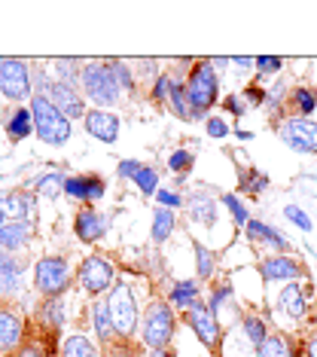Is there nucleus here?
I'll list each match as a JSON object with an SVG mask.
<instances>
[{
	"mask_svg": "<svg viewBox=\"0 0 317 357\" xmlns=\"http://www.w3.org/2000/svg\"><path fill=\"white\" fill-rule=\"evenodd\" d=\"M223 205L229 208V214H232L235 226H241V229H244V226H247V220H250V217H247V208L241 205V199L235 196V192H223Z\"/></svg>",
	"mask_w": 317,
	"mask_h": 357,
	"instance_id": "39",
	"label": "nucleus"
},
{
	"mask_svg": "<svg viewBox=\"0 0 317 357\" xmlns=\"http://www.w3.org/2000/svg\"><path fill=\"white\" fill-rule=\"evenodd\" d=\"M174 226H177V217H174V211L171 208H156L153 211V226H150V238L156 241V245H165V241L171 238V232H174Z\"/></svg>",
	"mask_w": 317,
	"mask_h": 357,
	"instance_id": "25",
	"label": "nucleus"
},
{
	"mask_svg": "<svg viewBox=\"0 0 317 357\" xmlns=\"http://www.w3.org/2000/svg\"><path fill=\"white\" fill-rule=\"evenodd\" d=\"M226 299H232V284L229 281H217L214 284V287H210V294H208V308H210V312H219V308H223V303H226Z\"/></svg>",
	"mask_w": 317,
	"mask_h": 357,
	"instance_id": "37",
	"label": "nucleus"
},
{
	"mask_svg": "<svg viewBox=\"0 0 317 357\" xmlns=\"http://www.w3.org/2000/svg\"><path fill=\"white\" fill-rule=\"evenodd\" d=\"M107 305H110V321H113V333L122 342H134L137 330H141V308L132 294L128 284H113V290L107 294Z\"/></svg>",
	"mask_w": 317,
	"mask_h": 357,
	"instance_id": "4",
	"label": "nucleus"
},
{
	"mask_svg": "<svg viewBox=\"0 0 317 357\" xmlns=\"http://www.w3.org/2000/svg\"><path fill=\"white\" fill-rule=\"evenodd\" d=\"M192 165H195V156H192V150H174L171 153V159H168V168L174 172L177 177H186L192 172Z\"/></svg>",
	"mask_w": 317,
	"mask_h": 357,
	"instance_id": "35",
	"label": "nucleus"
},
{
	"mask_svg": "<svg viewBox=\"0 0 317 357\" xmlns=\"http://www.w3.org/2000/svg\"><path fill=\"white\" fill-rule=\"evenodd\" d=\"M281 68H284V61L278 59V55H259V59H256V70H259V74H278Z\"/></svg>",
	"mask_w": 317,
	"mask_h": 357,
	"instance_id": "45",
	"label": "nucleus"
},
{
	"mask_svg": "<svg viewBox=\"0 0 317 357\" xmlns=\"http://www.w3.org/2000/svg\"><path fill=\"white\" fill-rule=\"evenodd\" d=\"M195 272H199V278L201 281H210L214 278V272H217V254L214 250H208L201 241H195Z\"/></svg>",
	"mask_w": 317,
	"mask_h": 357,
	"instance_id": "31",
	"label": "nucleus"
},
{
	"mask_svg": "<svg viewBox=\"0 0 317 357\" xmlns=\"http://www.w3.org/2000/svg\"><path fill=\"white\" fill-rule=\"evenodd\" d=\"M278 132H281L284 141H287L290 150H296V153H317V123H311V119L290 116L287 123L278 128Z\"/></svg>",
	"mask_w": 317,
	"mask_h": 357,
	"instance_id": "11",
	"label": "nucleus"
},
{
	"mask_svg": "<svg viewBox=\"0 0 317 357\" xmlns=\"http://www.w3.org/2000/svg\"><path fill=\"white\" fill-rule=\"evenodd\" d=\"M241 327H244V336L250 339V345L259 348L268 339V327H265V321L259 318V314L254 312V308H244L241 312Z\"/></svg>",
	"mask_w": 317,
	"mask_h": 357,
	"instance_id": "27",
	"label": "nucleus"
},
{
	"mask_svg": "<svg viewBox=\"0 0 317 357\" xmlns=\"http://www.w3.org/2000/svg\"><path fill=\"white\" fill-rule=\"evenodd\" d=\"M6 257H10V254H6V250H3V248H0V263H3V259H6Z\"/></svg>",
	"mask_w": 317,
	"mask_h": 357,
	"instance_id": "55",
	"label": "nucleus"
},
{
	"mask_svg": "<svg viewBox=\"0 0 317 357\" xmlns=\"http://www.w3.org/2000/svg\"><path fill=\"white\" fill-rule=\"evenodd\" d=\"M168 92H171V74H156V79H153L150 86V98L153 104H168Z\"/></svg>",
	"mask_w": 317,
	"mask_h": 357,
	"instance_id": "40",
	"label": "nucleus"
},
{
	"mask_svg": "<svg viewBox=\"0 0 317 357\" xmlns=\"http://www.w3.org/2000/svg\"><path fill=\"white\" fill-rule=\"evenodd\" d=\"M256 357H293L287 336L284 333H268V339L256 348Z\"/></svg>",
	"mask_w": 317,
	"mask_h": 357,
	"instance_id": "32",
	"label": "nucleus"
},
{
	"mask_svg": "<svg viewBox=\"0 0 317 357\" xmlns=\"http://www.w3.org/2000/svg\"><path fill=\"white\" fill-rule=\"evenodd\" d=\"M259 275H263V281H302L308 278V266L302 259H293V257H284V254H275V257H265L259 259Z\"/></svg>",
	"mask_w": 317,
	"mask_h": 357,
	"instance_id": "10",
	"label": "nucleus"
},
{
	"mask_svg": "<svg viewBox=\"0 0 317 357\" xmlns=\"http://www.w3.org/2000/svg\"><path fill=\"white\" fill-rule=\"evenodd\" d=\"M22 342H24V321L19 308L10 303H0V354L19 351Z\"/></svg>",
	"mask_w": 317,
	"mask_h": 357,
	"instance_id": "12",
	"label": "nucleus"
},
{
	"mask_svg": "<svg viewBox=\"0 0 317 357\" xmlns=\"http://www.w3.org/2000/svg\"><path fill=\"white\" fill-rule=\"evenodd\" d=\"M284 214H287V217H290V220H293V223H296V226H299V229L311 232V217H308V214H305V211H302V208H296V205H287V208H284Z\"/></svg>",
	"mask_w": 317,
	"mask_h": 357,
	"instance_id": "44",
	"label": "nucleus"
},
{
	"mask_svg": "<svg viewBox=\"0 0 317 357\" xmlns=\"http://www.w3.org/2000/svg\"><path fill=\"white\" fill-rule=\"evenodd\" d=\"M55 70H59V83H64V86H73V79H79V70H83V61H77V59L55 61Z\"/></svg>",
	"mask_w": 317,
	"mask_h": 357,
	"instance_id": "38",
	"label": "nucleus"
},
{
	"mask_svg": "<svg viewBox=\"0 0 317 357\" xmlns=\"http://www.w3.org/2000/svg\"><path fill=\"white\" fill-rule=\"evenodd\" d=\"M28 110H31V119H34V132L43 144H49V147H61V144L70 141V119L64 116L61 110H55V104L49 98L34 95Z\"/></svg>",
	"mask_w": 317,
	"mask_h": 357,
	"instance_id": "5",
	"label": "nucleus"
},
{
	"mask_svg": "<svg viewBox=\"0 0 317 357\" xmlns=\"http://www.w3.org/2000/svg\"><path fill=\"white\" fill-rule=\"evenodd\" d=\"M61 357H98V348L92 339H86L83 333H73V336L64 339Z\"/></svg>",
	"mask_w": 317,
	"mask_h": 357,
	"instance_id": "30",
	"label": "nucleus"
},
{
	"mask_svg": "<svg viewBox=\"0 0 317 357\" xmlns=\"http://www.w3.org/2000/svg\"><path fill=\"white\" fill-rule=\"evenodd\" d=\"M180 318L190 324L195 339L208 348L214 357H223V327H219V318L210 308H201V312H183Z\"/></svg>",
	"mask_w": 317,
	"mask_h": 357,
	"instance_id": "8",
	"label": "nucleus"
},
{
	"mask_svg": "<svg viewBox=\"0 0 317 357\" xmlns=\"http://www.w3.org/2000/svg\"><path fill=\"white\" fill-rule=\"evenodd\" d=\"M43 98L52 101V104H55V110H61L68 119H83V116H86V101H83V95H79L73 86L49 83V89H46Z\"/></svg>",
	"mask_w": 317,
	"mask_h": 357,
	"instance_id": "14",
	"label": "nucleus"
},
{
	"mask_svg": "<svg viewBox=\"0 0 317 357\" xmlns=\"http://www.w3.org/2000/svg\"><path fill=\"white\" fill-rule=\"evenodd\" d=\"M268 186L265 174H256V168H241L238 172V192H247L250 199L263 196V190Z\"/></svg>",
	"mask_w": 317,
	"mask_h": 357,
	"instance_id": "29",
	"label": "nucleus"
},
{
	"mask_svg": "<svg viewBox=\"0 0 317 357\" xmlns=\"http://www.w3.org/2000/svg\"><path fill=\"white\" fill-rule=\"evenodd\" d=\"M314 107H317V89L314 86H296V89H290V95H287L290 116H305L308 119V113H311Z\"/></svg>",
	"mask_w": 317,
	"mask_h": 357,
	"instance_id": "22",
	"label": "nucleus"
},
{
	"mask_svg": "<svg viewBox=\"0 0 317 357\" xmlns=\"http://www.w3.org/2000/svg\"><path fill=\"white\" fill-rule=\"evenodd\" d=\"M37 199L24 190H13V192H0V214L6 217V223H31Z\"/></svg>",
	"mask_w": 317,
	"mask_h": 357,
	"instance_id": "15",
	"label": "nucleus"
},
{
	"mask_svg": "<svg viewBox=\"0 0 317 357\" xmlns=\"http://www.w3.org/2000/svg\"><path fill=\"white\" fill-rule=\"evenodd\" d=\"M232 64H238V68H256V59H232Z\"/></svg>",
	"mask_w": 317,
	"mask_h": 357,
	"instance_id": "51",
	"label": "nucleus"
},
{
	"mask_svg": "<svg viewBox=\"0 0 317 357\" xmlns=\"http://www.w3.org/2000/svg\"><path fill=\"white\" fill-rule=\"evenodd\" d=\"M83 126L101 144H116V137H119V116L113 110H86Z\"/></svg>",
	"mask_w": 317,
	"mask_h": 357,
	"instance_id": "16",
	"label": "nucleus"
},
{
	"mask_svg": "<svg viewBox=\"0 0 317 357\" xmlns=\"http://www.w3.org/2000/svg\"><path fill=\"white\" fill-rule=\"evenodd\" d=\"M0 95L10 101L31 98V74L22 59H0Z\"/></svg>",
	"mask_w": 317,
	"mask_h": 357,
	"instance_id": "9",
	"label": "nucleus"
},
{
	"mask_svg": "<svg viewBox=\"0 0 317 357\" xmlns=\"http://www.w3.org/2000/svg\"><path fill=\"white\" fill-rule=\"evenodd\" d=\"M107 68L113 70V77H116V83L122 92H134L137 83H134V74H132V68H128L125 61H119V59H110L107 61Z\"/></svg>",
	"mask_w": 317,
	"mask_h": 357,
	"instance_id": "34",
	"label": "nucleus"
},
{
	"mask_svg": "<svg viewBox=\"0 0 317 357\" xmlns=\"http://www.w3.org/2000/svg\"><path fill=\"white\" fill-rule=\"evenodd\" d=\"M34 284L43 299L64 296V290L70 287V266L64 257H43L34 266Z\"/></svg>",
	"mask_w": 317,
	"mask_h": 357,
	"instance_id": "7",
	"label": "nucleus"
},
{
	"mask_svg": "<svg viewBox=\"0 0 317 357\" xmlns=\"http://www.w3.org/2000/svg\"><path fill=\"white\" fill-rule=\"evenodd\" d=\"M37 196L40 199H59L61 196V190H64V181H61V174H55V172H49V174H43V177H37Z\"/></svg>",
	"mask_w": 317,
	"mask_h": 357,
	"instance_id": "33",
	"label": "nucleus"
},
{
	"mask_svg": "<svg viewBox=\"0 0 317 357\" xmlns=\"http://www.w3.org/2000/svg\"><path fill=\"white\" fill-rule=\"evenodd\" d=\"M31 132H34V119H31V110L19 107L10 116V123H6V135H10V141H24Z\"/></svg>",
	"mask_w": 317,
	"mask_h": 357,
	"instance_id": "28",
	"label": "nucleus"
},
{
	"mask_svg": "<svg viewBox=\"0 0 317 357\" xmlns=\"http://www.w3.org/2000/svg\"><path fill=\"white\" fill-rule=\"evenodd\" d=\"M150 357H177L174 348H165V351H150Z\"/></svg>",
	"mask_w": 317,
	"mask_h": 357,
	"instance_id": "52",
	"label": "nucleus"
},
{
	"mask_svg": "<svg viewBox=\"0 0 317 357\" xmlns=\"http://www.w3.org/2000/svg\"><path fill=\"white\" fill-rule=\"evenodd\" d=\"M92 321H95V333H98V342L101 348H107L116 333H113V321H110V305H107V296H98L92 303Z\"/></svg>",
	"mask_w": 317,
	"mask_h": 357,
	"instance_id": "21",
	"label": "nucleus"
},
{
	"mask_svg": "<svg viewBox=\"0 0 317 357\" xmlns=\"http://www.w3.org/2000/svg\"><path fill=\"white\" fill-rule=\"evenodd\" d=\"M137 172H141V162H137V159H122L119 168H116V174L122 177V181H134Z\"/></svg>",
	"mask_w": 317,
	"mask_h": 357,
	"instance_id": "49",
	"label": "nucleus"
},
{
	"mask_svg": "<svg viewBox=\"0 0 317 357\" xmlns=\"http://www.w3.org/2000/svg\"><path fill=\"white\" fill-rule=\"evenodd\" d=\"M205 123H208V135H210V137H217V141H219V137L229 135V123H226V119H219V116H208Z\"/></svg>",
	"mask_w": 317,
	"mask_h": 357,
	"instance_id": "47",
	"label": "nucleus"
},
{
	"mask_svg": "<svg viewBox=\"0 0 317 357\" xmlns=\"http://www.w3.org/2000/svg\"><path fill=\"white\" fill-rule=\"evenodd\" d=\"M305 357H317V336L305 339Z\"/></svg>",
	"mask_w": 317,
	"mask_h": 357,
	"instance_id": "50",
	"label": "nucleus"
},
{
	"mask_svg": "<svg viewBox=\"0 0 317 357\" xmlns=\"http://www.w3.org/2000/svg\"><path fill=\"white\" fill-rule=\"evenodd\" d=\"M3 223H6V217H3V214H0V226H3Z\"/></svg>",
	"mask_w": 317,
	"mask_h": 357,
	"instance_id": "56",
	"label": "nucleus"
},
{
	"mask_svg": "<svg viewBox=\"0 0 317 357\" xmlns=\"http://www.w3.org/2000/svg\"><path fill=\"white\" fill-rule=\"evenodd\" d=\"M156 196H159V205L162 208H171V211L183 208V196H180V192H174V190H159Z\"/></svg>",
	"mask_w": 317,
	"mask_h": 357,
	"instance_id": "46",
	"label": "nucleus"
},
{
	"mask_svg": "<svg viewBox=\"0 0 317 357\" xmlns=\"http://www.w3.org/2000/svg\"><path fill=\"white\" fill-rule=\"evenodd\" d=\"M110 223L107 217L101 214V211H95L92 205H83L77 214V220H73V232H77L79 241H86V245H95V241H101L104 235H107Z\"/></svg>",
	"mask_w": 317,
	"mask_h": 357,
	"instance_id": "13",
	"label": "nucleus"
},
{
	"mask_svg": "<svg viewBox=\"0 0 317 357\" xmlns=\"http://www.w3.org/2000/svg\"><path fill=\"white\" fill-rule=\"evenodd\" d=\"M235 135H238V141H250V137H254L250 132H241V128H238V132H235Z\"/></svg>",
	"mask_w": 317,
	"mask_h": 357,
	"instance_id": "53",
	"label": "nucleus"
},
{
	"mask_svg": "<svg viewBox=\"0 0 317 357\" xmlns=\"http://www.w3.org/2000/svg\"><path fill=\"white\" fill-rule=\"evenodd\" d=\"M31 241V223H3L0 226V248L6 254L13 250H22Z\"/></svg>",
	"mask_w": 317,
	"mask_h": 357,
	"instance_id": "23",
	"label": "nucleus"
},
{
	"mask_svg": "<svg viewBox=\"0 0 317 357\" xmlns=\"http://www.w3.org/2000/svg\"><path fill=\"white\" fill-rule=\"evenodd\" d=\"M308 284L302 287L299 281H290V284H284V290H281V299H278V312H284L290 321H302L305 314H308V305H305V296H308Z\"/></svg>",
	"mask_w": 317,
	"mask_h": 357,
	"instance_id": "17",
	"label": "nucleus"
},
{
	"mask_svg": "<svg viewBox=\"0 0 317 357\" xmlns=\"http://www.w3.org/2000/svg\"><path fill=\"white\" fill-rule=\"evenodd\" d=\"M217 95H219V79H217V70L208 59L195 61L190 77H186V98L192 104V123L208 116V110L217 104Z\"/></svg>",
	"mask_w": 317,
	"mask_h": 357,
	"instance_id": "2",
	"label": "nucleus"
},
{
	"mask_svg": "<svg viewBox=\"0 0 317 357\" xmlns=\"http://www.w3.org/2000/svg\"><path fill=\"white\" fill-rule=\"evenodd\" d=\"M241 98L247 101V107H265V89L256 86V83H250L247 89H244Z\"/></svg>",
	"mask_w": 317,
	"mask_h": 357,
	"instance_id": "43",
	"label": "nucleus"
},
{
	"mask_svg": "<svg viewBox=\"0 0 317 357\" xmlns=\"http://www.w3.org/2000/svg\"><path fill=\"white\" fill-rule=\"evenodd\" d=\"M186 205V214H190L192 223H205V226H214V217H217V202L208 196L205 190H192L190 196L183 199Z\"/></svg>",
	"mask_w": 317,
	"mask_h": 357,
	"instance_id": "18",
	"label": "nucleus"
},
{
	"mask_svg": "<svg viewBox=\"0 0 317 357\" xmlns=\"http://www.w3.org/2000/svg\"><path fill=\"white\" fill-rule=\"evenodd\" d=\"M64 192H68L70 199H79L86 202V174H73L64 181Z\"/></svg>",
	"mask_w": 317,
	"mask_h": 357,
	"instance_id": "42",
	"label": "nucleus"
},
{
	"mask_svg": "<svg viewBox=\"0 0 317 357\" xmlns=\"http://www.w3.org/2000/svg\"><path fill=\"white\" fill-rule=\"evenodd\" d=\"M77 281L83 284V290L92 299L104 296L113 284H116V263H113L110 257H104V254L86 257L83 263H79V269H77Z\"/></svg>",
	"mask_w": 317,
	"mask_h": 357,
	"instance_id": "6",
	"label": "nucleus"
},
{
	"mask_svg": "<svg viewBox=\"0 0 317 357\" xmlns=\"http://www.w3.org/2000/svg\"><path fill=\"white\" fill-rule=\"evenodd\" d=\"M223 107L232 113V116H244V113H247V101L241 98V95H229V98H223Z\"/></svg>",
	"mask_w": 317,
	"mask_h": 357,
	"instance_id": "48",
	"label": "nucleus"
},
{
	"mask_svg": "<svg viewBox=\"0 0 317 357\" xmlns=\"http://www.w3.org/2000/svg\"><path fill=\"white\" fill-rule=\"evenodd\" d=\"M104 190H107V183L101 174H86V202H98L104 196Z\"/></svg>",
	"mask_w": 317,
	"mask_h": 357,
	"instance_id": "41",
	"label": "nucleus"
},
{
	"mask_svg": "<svg viewBox=\"0 0 317 357\" xmlns=\"http://www.w3.org/2000/svg\"><path fill=\"white\" fill-rule=\"evenodd\" d=\"M168 107L174 110L177 119H186V123H192V104L186 98V83L171 77V92H168Z\"/></svg>",
	"mask_w": 317,
	"mask_h": 357,
	"instance_id": "26",
	"label": "nucleus"
},
{
	"mask_svg": "<svg viewBox=\"0 0 317 357\" xmlns=\"http://www.w3.org/2000/svg\"><path fill=\"white\" fill-rule=\"evenodd\" d=\"M171 303L180 312H201V308H208V303L201 299L199 281H177L174 290H171Z\"/></svg>",
	"mask_w": 317,
	"mask_h": 357,
	"instance_id": "20",
	"label": "nucleus"
},
{
	"mask_svg": "<svg viewBox=\"0 0 317 357\" xmlns=\"http://www.w3.org/2000/svg\"><path fill=\"white\" fill-rule=\"evenodd\" d=\"M79 86H83L86 98L98 104V110H110L122 101V89L107 68V61H88L79 70Z\"/></svg>",
	"mask_w": 317,
	"mask_h": 357,
	"instance_id": "3",
	"label": "nucleus"
},
{
	"mask_svg": "<svg viewBox=\"0 0 317 357\" xmlns=\"http://www.w3.org/2000/svg\"><path fill=\"white\" fill-rule=\"evenodd\" d=\"M134 183H137V190H141L144 196H153V192L159 190V172L156 168H150V165H141V172L134 174Z\"/></svg>",
	"mask_w": 317,
	"mask_h": 357,
	"instance_id": "36",
	"label": "nucleus"
},
{
	"mask_svg": "<svg viewBox=\"0 0 317 357\" xmlns=\"http://www.w3.org/2000/svg\"><path fill=\"white\" fill-rule=\"evenodd\" d=\"M311 321H314V327H317V303H314V314H311ZM311 336H317V330L311 333Z\"/></svg>",
	"mask_w": 317,
	"mask_h": 357,
	"instance_id": "54",
	"label": "nucleus"
},
{
	"mask_svg": "<svg viewBox=\"0 0 317 357\" xmlns=\"http://www.w3.org/2000/svg\"><path fill=\"white\" fill-rule=\"evenodd\" d=\"M174 330H177V314L171 303L150 299L146 312L141 314V345L150 348V351H165V348H171Z\"/></svg>",
	"mask_w": 317,
	"mask_h": 357,
	"instance_id": "1",
	"label": "nucleus"
},
{
	"mask_svg": "<svg viewBox=\"0 0 317 357\" xmlns=\"http://www.w3.org/2000/svg\"><path fill=\"white\" fill-rule=\"evenodd\" d=\"M22 272H24V263L19 257H6L3 263H0V294H15V290L22 287Z\"/></svg>",
	"mask_w": 317,
	"mask_h": 357,
	"instance_id": "24",
	"label": "nucleus"
},
{
	"mask_svg": "<svg viewBox=\"0 0 317 357\" xmlns=\"http://www.w3.org/2000/svg\"><path fill=\"white\" fill-rule=\"evenodd\" d=\"M244 232H247V238L250 241H259V245H268V248H275L278 254H284L287 257L290 250H293V245L284 235L278 232V229H272L268 223H263V220H247V226H244Z\"/></svg>",
	"mask_w": 317,
	"mask_h": 357,
	"instance_id": "19",
	"label": "nucleus"
}]
</instances>
